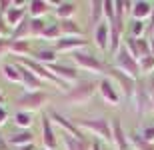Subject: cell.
Listing matches in <instances>:
<instances>
[{
    "mask_svg": "<svg viewBox=\"0 0 154 150\" xmlns=\"http://www.w3.org/2000/svg\"><path fill=\"white\" fill-rule=\"evenodd\" d=\"M96 94H98V80H80L76 84H72L60 96V100L64 104H68V106H84Z\"/></svg>",
    "mask_w": 154,
    "mask_h": 150,
    "instance_id": "1",
    "label": "cell"
},
{
    "mask_svg": "<svg viewBox=\"0 0 154 150\" xmlns=\"http://www.w3.org/2000/svg\"><path fill=\"white\" fill-rule=\"evenodd\" d=\"M70 60L74 64L78 70H84L88 74H94V76H108L110 68H112V64L104 62L102 58L94 56L92 52L88 50H80V52H74V54H70Z\"/></svg>",
    "mask_w": 154,
    "mask_h": 150,
    "instance_id": "2",
    "label": "cell"
},
{
    "mask_svg": "<svg viewBox=\"0 0 154 150\" xmlns=\"http://www.w3.org/2000/svg\"><path fill=\"white\" fill-rule=\"evenodd\" d=\"M74 124L82 130V132H92L98 140L112 144V128H110V120L102 118V116H90V118H72Z\"/></svg>",
    "mask_w": 154,
    "mask_h": 150,
    "instance_id": "3",
    "label": "cell"
},
{
    "mask_svg": "<svg viewBox=\"0 0 154 150\" xmlns=\"http://www.w3.org/2000/svg\"><path fill=\"white\" fill-rule=\"evenodd\" d=\"M50 102V92L48 90H36V92H22L14 98V106L16 110H24V112H38Z\"/></svg>",
    "mask_w": 154,
    "mask_h": 150,
    "instance_id": "4",
    "label": "cell"
},
{
    "mask_svg": "<svg viewBox=\"0 0 154 150\" xmlns=\"http://www.w3.org/2000/svg\"><path fill=\"white\" fill-rule=\"evenodd\" d=\"M112 68H116V70H120V72L128 74L130 78H134V80H140V78H142L140 64H138V60L128 52V48H126L124 44H122L120 50L112 56Z\"/></svg>",
    "mask_w": 154,
    "mask_h": 150,
    "instance_id": "5",
    "label": "cell"
},
{
    "mask_svg": "<svg viewBox=\"0 0 154 150\" xmlns=\"http://www.w3.org/2000/svg\"><path fill=\"white\" fill-rule=\"evenodd\" d=\"M58 132H56V126L52 124L48 112H42L40 114V142H42V148L46 150H56L58 148Z\"/></svg>",
    "mask_w": 154,
    "mask_h": 150,
    "instance_id": "6",
    "label": "cell"
},
{
    "mask_svg": "<svg viewBox=\"0 0 154 150\" xmlns=\"http://www.w3.org/2000/svg\"><path fill=\"white\" fill-rule=\"evenodd\" d=\"M98 96L106 104H110V106H118V104L124 100L122 94H120V90H118V86L114 84V80H112L110 76L98 78Z\"/></svg>",
    "mask_w": 154,
    "mask_h": 150,
    "instance_id": "7",
    "label": "cell"
},
{
    "mask_svg": "<svg viewBox=\"0 0 154 150\" xmlns=\"http://www.w3.org/2000/svg\"><path fill=\"white\" fill-rule=\"evenodd\" d=\"M88 46V38L86 36H62L58 42H54V50L56 54H74V52H80V50H86Z\"/></svg>",
    "mask_w": 154,
    "mask_h": 150,
    "instance_id": "8",
    "label": "cell"
},
{
    "mask_svg": "<svg viewBox=\"0 0 154 150\" xmlns=\"http://www.w3.org/2000/svg\"><path fill=\"white\" fill-rule=\"evenodd\" d=\"M46 68L50 70L52 74L60 78L62 82H66L68 86L80 82V70L76 68L74 64H64V62H54V64H48Z\"/></svg>",
    "mask_w": 154,
    "mask_h": 150,
    "instance_id": "9",
    "label": "cell"
},
{
    "mask_svg": "<svg viewBox=\"0 0 154 150\" xmlns=\"http://www.w3.org/2000/svg\"><path fill=\"white\" fill-rule=\"evenodd\" d=\"M48 116H50L52 124H54L56 128H60L64 134H70V136H74V138H86V134L82 132V130L74 124V120L68 118L66 114L58 112V110H52V112H48Z\"/></svg>",
    "mask_w": 154,
    "mask_h": 150,
    "instance_id": "10",
    "label": "cell"
},
{
    "mask_svg": "<svg viewBox=\"0 0 154 150\" xmlns=\"http://www.w3.org/2000/svg\"><path fill=\"white\" fill-rule=\"evenodd\" d=\"M132 106H134V112H136V116H146L148 112H152V98L148 96V92H146V88H144L142 84V78L138 80L136 84V90H134V96H132Z\"/></svg>",
    "mask_w": 154,
    "mask_h": 150,
    "instance_id": "11",
    "label": "cell"
},
{
    "mask_svg": "<svg viewBox=\"0 0 154 150\" xmlns=\"http://www.w3.org/2000/svg\"><path fill=\"white\" fill-rule=\"evenodd\" d=\"M108 76L112 78V80H114V84H116V86H118L120 94H122V98L132 100V96H134V90H136L138 80L130 78L128 74H124V72H120V70H116V68H110Z\"/></svg>",
    "mask_w": 154,
    "mask_h": 150,
    "instance_id": "12",
    "label": "cell"
},
{
    "mask_svg": "<svg viewBox=\"0 0 154 150\" xmlns=\"http://www.w3.org/2000/svg\"><path fill=\"white\" fill-rule=\"evenodd\" d=\"M110 128H112V146H114L116 150H132L128 132L124 130L120 118H112V120H110Z\"/></svg>",
    "mask_w": 154,
    "mask_h": 150,
    "instance_id": "13",
    "label": "cell"
},
{
    "mask_svg": "<svg viewBox=\"0 0 154 150\" xmlns=\"http://www.w3.org/2000/svg\"><path fill=\"white\" fill-rule=\"evenodd\" d=\"M92 42L100 52L110 50V24L106 20H102L100 24H96L92 28Z\"/></svg>",
    "mask_w": 154,
    "mask_h": 150,
    "instance_id": "14",
    "label": "cell"
},
{
    "mask_svg": "<svg viewBox=\"0 0 154 150\" xmlns=\"http://www.w3.org/2000/svg\"><path fill=\"white\" fill-rule=\"evenodd\" d=\"M122 44L128 48V52H130V54L136 58V60H140V58H144V56H148V54H152L148 38H130V36H124Z\"/></svg>",
    "mask_w": 154,
    "mask_h": 150,
    "instance_id": "15",
    "label": "cell"
},
{
    "mask_svg": "<svg viewBox=\"0 0 154 150\" xmlns=\"http://www.w3.org/2000/svg\"><path fill=\"white\" fill-rule=\"evenodd\" d=\"M18 64V68H20V78H22V88H24V92H36V90H46V84L42 80H40L38 76L32 72V70H28L26 66H22L20 62H16Z\"/></svg>",
    "mask_w": 154,
    "mask_h": 150,
    "instance_id": "16",
    "label": "cell"
},
{
    "mask_svg": "<svg viewBox=\"0 0 154 150\" xmlns=\"http://www.w3.org/2000/svg\"><path fill=\"white\" fill-rule=\"evenodd\" d=\"M58 0H30L28 2V16L30 18H44L50 12H54Z\"/></svg>",
    "mask_w": 154,
    "mask_h": 150,
    "instance_id": "17",
    "label": "cell"
},
{
    "mask_svg": "<svg viewBox=\"0 0 154 150\" xmlns=\"http://www.w3.org/2000/svg\"><path fill=\"white\" fill-rule=\"evenodd\" d=\"M154 12V2L148 0H136L132 2V10H130V18L132 20H140V22H148L150 16Z\"/></svg>",
    "mask_w": 154,
    "mask_h": 150,
    "instance_id": "18",
    "label": "cell"
},
{
    "mask_svg": "<svg viewBox=\"0 0 154 150\" xmlns=\"http://www.w3.org/2000/svg\"><path fill=\"white\" fill-rule=\"evenodd\" d=\"M8 148L10 150H16V148H22V146H28V144H34V132L32 130H16L14 134L8 136Z\"/></svg>",
    "mask_w": 154,
    "mask_h": 150,
    "instance_id": "19",
    "label": "cell"
},
{
    "mask_svg": "<svg viewBox=\"0 0 154 150\" xmlns=\"http://www.w3.org/2000/svg\"><path fill=\"white\" fill-rule=\"evenodd\" d=\"M32 52H34V48H32L30 40H12L10 42V56H14L16 60L30 58Z\"/></svg>",
    "mask_w": 154,
    "mask_h": 150,
    "instance_id": "20",
    "label": "cell"
},
{
    "mask_svg": "<svg viewBox=\"0 0 154 150\" xmlns=\"http://www.w3.org/2000/svg\"><path fill=\"white\" fill-rule=\"evenodd\" d=\"M76 12H78V2H58L56 8H54V16L56 20H70V18L76 16Z\"/></svg>",
    "mask_w": 154,
    "mask_h": 150,
    "instance_id": "21",
    "label": "cell"
},
{
    "mask_svg": "<svg viewBox=\"0 0 154 150\" xmlns=\"http://www.w3.org/2000/svg\"><path fill=\"white\" fill-rule=\"evenodd\" d=\"M86 8H88V20H90V26L94 28L96 24H100L104 20V2L94 0V2H88Z\"/></svg>",
    "mask_w": 154,
    "mask_h": 150,
    "instance_id": "22",
    "label": "cell"
},
{
    "mask_svg": "<svg viewBox=\"0 0 154 150\" xmlns=\"http://www.w3.org/2000/svg\"><path fill=\"white\" fill-rule=\"evenodd\" d=\"M12 122H14V126L18 130H30V126L34 124V114L32 112H24V110H14Z\"/></svg>",
    "mask_w": 154,
    "mask_h": 150,
    "instance_id": "23",
    "label": "cell"
},
{
    "mask_svg": "<svg viewBox=\"0 0 154 150\" xmlns=\"http://www.w3.org/2000/svg\"><path fill=\"white\" fill-rule=\"evenodd\" d=\"M30 58L36 60V62H40V64H44V66L58 62V54H56V50H54L52 46L50 48H40V50H34Z\"/></svg>",
    "mask_w": 154,
    "mask_h": 150,
    "instance_id": "24",
    "label": "cell"
},
{
    "mask_svg": "<svg viewBox=\"0 0 154 150\" xmlns=\"http://www.w3.org/2000/svg\"><path fill=\"white\" fill-rule=\"evenodd\" d=\"M0 72H2V76H4L8 82H12V84H20V82H22V78H20V68H18L16 62H2Z\"/></svg>",
    "mask_w": 154,
    "mask_h": 150,
    "instance_id": "25",
    "label": "cell"
},
{
    "mask_svg": "<svg viewBox=\"0 0 154 150\" xmlns=\"http://www.w3.org/2000/svg\"><path fill=\"white\" fill-rule=\"evenodd\" d=\"M62 38V30H60V24H58V20H54V22H48L46 24L44 32H42V36H40V40H46V42H58Z\"/></svg>",
    "mask_w": 154,
    "mask_h": 150,
    "instance_id": "26",
    "label": "cell"
},
{
    "mask_svg": "<svg viewBox=\"0 0 154 150\" xmlns=\"http://www.w3.org/2000/svg\"><path fill=\"white\" fill-rule=\"evenodd\" d=\"M146 30H148V24L146 22L132 20V18L126 22V36H130V38H144Z\"/></svg>",
    "mask_w": 154,
    "mask_h": 150,
    "instance_id": "27",
    "label": "cell"
},
{
    "mask_svg": "<svg viewBox=\"0 0 154 150\" xmlns=\"http://www.w3.org/2000/svg\"><path fill=\"white\" fill-rule=\"evenodd\" d=\"M60 24V30H62V36H84V30L76 22L74 18H70V20H58Z\"/></svg>",
    "mask_w": 154,
    "mask_h": 150,
    "instance_id": "28",
    "label": "cell"
},
{
    "mask_svg": "<svg viewBox=\"0 0 154 150\" xmlns=\"http://www.w3.org/2000/svg\"><path fill=\"white\" fill-rule=\"evenodd\" d=\"M128 138H130L132 150H154V144H152V142H146V140H144L138 132L128 134Z\"/></svg>",
    "mask_w": 154,
    "mask_h": 150,
    "instance_id": "29",
    "label": "cell"
},
{
    "mask_svg": "<svg viewBox=\"0 0 154 150\" xmlns=\"http://www.w3.org/2000/svg\"><path fill=\"white\" fill-rule=\"evenodd\" d=\"M46 24L48 22L44 18H30V38H40L46 28Z\"/></svg>",
    "mask_w": 154,
    "mask_h": 150,
    "instance_id": "30",
    "label": "cell"
},
{
    "mask_svg": "<svg viewBox=\"0 0 154 150\" xmlns=\"http://www.w3.org/2000/svg\"><path fill=\"white\" fill-rule=\"evenodd\" d=\"M138 64H140V72H142V76L152 74V72H154V54H148V56L140 58Z\"/></svg>",
    "mask_w": 154,
    "mask_h": 150,
    "instance_id": "31",
    "label": "cell"
},
{
    "mask_svg": "<svg viewBox=\"0 0 154 150\" xmlns=\"http://www.w3.org/2000/svg\"><path fill=\"white\" fill-rule=\"evenodd\" d=\"M104 20L108 24H112L116 20V2H112V0L104 2Z\"/></svg>",
    "mask_w": 154,
    "mask_h": 150,
    "instance_id": "32",
    "label": "cell"
},
{
    "mask_svg": "<svg viewBox=\"0 0 154 150\" xmlns=\"http://www.w3.org/2000/svg\"><path fill=\"white\" fill-rule=\"evenodd\" d=\"M138 134H140L146 142H152L154 144V124H144V126L138 130Z\"/></svg>",
    "mask_w": 154,
    "mask_h": 150,
    "instance_id": "33",
    "label": "cell"
},
{
    "mask_svg": "<svg viewBox=\"0 0 154 150\" xmlns=\"http://www.w3.org/2000/svg\"><path fill=\"white\" fill-rule=\"evenodd\" d=\"M142 84L144 88H146V92H148L150 98H154V72L148 76H142Z\"/></svg>",
    "mask_w": 154,
    "mask_h": 150,
    "instance_id": "34",
    "label": "cell"
},
{
    "mask_svg": "<svg viewBox=\"0 0 154 150\" xmlns=\"http://www.w3.org/2000/svg\"><path fill=\"white\" fill-rule=\"evenodd\" d=\"M12 116H10V110H8V106L6 104H0V128L4 126L6 122L10 120Z\"/></svg>",
    "mask_w": 154,
    "mask_h": 150,
    "instance_id": "35",
    "label": "cell"
},
{
    "mask_svg": "<svg viewBox=\"0 0 154 150\" xmlns=\"http://www.w3.org/2000/svg\"><path fill=\"white\" fill-rule=\"evenodd\" d=\"M10 38H0V60L6 56V54H10Z\"/></svg>",
    "mask_w": 154,
    "mask_h": 150,
    "instance_id": "36",
    "label": "cell"
},
{
    "mask_svg": "<svg viewBox=\"0 0 154 150\" xmlns=\"http://www.w3.org/2000/svg\"><path fill=\"white\" fill-rule=\"evenodd\" d=\"M10 34H12V30L8 28V24H6L4 16L0 14V38H10Z\"/></svg>",
    "mask_w": 154,
    "mask_h": 150,
    "instance_id": "37",
    "label": "cell"
},
{
    "mask_svg": "<svg viewBox=\"0 0 154 150\" xmlns=\"http://www.w3.org/2000/svg\"><path fill=\"white\" fill-rule=\"evenodd\" d=\"M90 150H104V144L100 142V140H92V146H90Z\"/></svg>",
    "mask_w": 154,
    "mask_h": 150,
    "instance_id": "38",
    "label": "cell"
},
{
    "mask_svg": "<svg viewBox=\"0 0 154 150\" xmlns=\"http://www.w3.org/2000/svg\"><path fill=\"white\" fill-rule=\"evenodd\" d=\"M146 24H148V30H150V32H154V12H152V16H150V20Z\"/></svg>",
    "mask_w": 154,
    "mask_h": 150,
    "instance_id": "39",
    "label": "cell"
},
{
    "mask_svg": "<svg viewBox=\"0 0 154 150\" xmlns=\"http://www.w3.org/2000/svg\"><path fill=\"white\" fill-rule=\"evenodd\" d=\"M148 42H150V50H152V54H154V32H150V38H148Z\"/></svg>",
    "mask_w": 154,
    "mask_h": 150,
    "instance_id": "40",
    "label": "cell"
},
{
    "mask_svg": "<svg viewBox=\"0 0 154 150\" xmlns=\"http://www.w3.org/2000/svg\"><path fill=\"white\" fill-rule=\"evenodd\" d=\"M16 150H38L36 144H28V146H22V148H16Z\"/></svg>",
    "mask_w": 154,
    "mask_h": 150,
    "instance_id": "41",
    "label": "cell"
},
{
    "mask_svg": "<svg viewBox=\"0 0 154 150\" xmlns=\"http://www.w3.org/2000/svg\"><path fill=\"white\" fill-rule=\"evenodd\" d=\"M0 104H6V94L0 90Z\"/></svg>",
    "mask_w": 154,
    "mask_h": 150,
    "instance_id": "42",
    "label": "cell"
},
{
    "mask_svg": "<svg viewBox=\"0 0 154 150\" xmlns=\"http://www.w3.org/2000/svg\"><path fill=\"white\" fill-rule=\"evenodd\" d=\"M104 150H116L114 146H104Z\"/></svg>",
    "mask_w": 154,
    "mask_h": 150,
    "instance_id": "43",
    "label": "cell"
},
{
    "mask_svg": "<svg viewBox=\"0 0 154 150\" xmlns=\"http://www.w3.org/2000/svg\"><path fill=\"white\" fill-rule=\"evenodd\" d=\"M152 112H154V98H152Z\"/></svg>",
    "mask_w": 154,
    "mask_h": 150,
    "instance_id": "44",
    "label": "cell"
},
{
    "mask_svg": "<svg viewBox=\"0 0 154 150\" xmlns=\"http://www.w3.org/2000/svg\"><path fill=\"white\" fill-rule=\"evenodd\" d=\"M38 150H46V148H42V146H40V148H38Z\"/></svg>",
    "mask_w": 154,
    "mask_h": 150,
    "instance_id": "45",
    "label": "cell"
}]
</instances>
